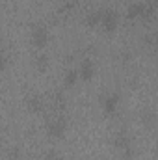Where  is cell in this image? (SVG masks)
Wrapping results in <instances>:
<instances>
[{
  "label": "cell",
  "mask_w": 158,
  "mask_h": 160,
  "mask_svg": "<svg viewBox=\"0 0 158 160\" xmlns=\"http://www.w3.org/2000/svg\"><path fill=\"white\" fill-rule=\"evenodd\" d=\"M114 147L119 149L121 153H123V157L125 158H130L132 157V143H130V138L125 134V132H119L117 136H116V140H114Z\"/></svg>",
  "instance_id": "6da1fadb"
},
{
  "label": "cell",
  "mask_w": 158,
  "mask_h": 160,
  "mask_svg": "<svg viewBox=\"0 0 158 160\" xmlns=\"http://www.w3.org/2000/svg\"><path fill=\"white\" fill-rule=\"evenodd\" d=\"M99 24H101L106 32H114L116 26H117V15H116L114 11H110V9L101 11V21H99Z\"/></svg>",
  "instance_id": "7a4b0ae2"
},
{
  "label": "cell",
  "mask_w": 158,
  "mask_h": 160,
  "mask_svg": "<svg viewBox=\"0 0 158 160\" xmlns=\"http://www.w3.org/2000/svg\"><path fill=\"white\" fill-rule=\"evenodd\" d=\"M47 41H48V34H47V30H45V26H36L34 30H32V43H34V47L37 48V50H43V47L47 45Z\"/></svg>",
  "instance_id": "3957f363"
},
{
  "label": "cell",
  "mask_w": 158,
  "mask_h": 160,
  "mask_svg": "<svg viewBox=\"0 0 158 160\" xmlns=\"http://www.w3.org/2000/svg\"><path fill=\"white\" fill-rule=\"evenodd\" d=\"M65 121L62 119V118H56V119H52L48 123V134L50 136H54V138H62L63 134H65Z\"/></svg>",
  "instance_id": "277c9868"
},
{
  "label": "cell",
  "mask_w": 158,
  "mask_h": 160,
  "mask_svg": "<svg viewBox=\"0 0 158 160\" xmlns=\"http://www.w3.org/2000/svg\"><path fill=\"white\" fill-rule=\"evenodd\" d=\"M117 104H119V95L117 93H110L102 99V110L106 114H114L117 110Z\"/></svg>",
  "instance_id": "5b68a950"
},
{
  "label": "cell",
  "mask_w": 158,
  "mask_h": 160,
  "mask_svg": "<svg viewBox=\"0 0 158 160\" xmlns=\"http://www.w3.org/2000/svg\"><path fill=\"white\" fill-rule=\"evenodd\" d=\"M95 73V67H93V62L91 60H84L80 63V69H78V78H84V80H89Z\"/></svg>",
  "instance_id": "8992f818"
},
{
  "label": "cell",
  "mask_w": 158,
  "mask_h": 160,
  "mask_svg": "<svg viewBox=\"0 0 158 160\" xmlns=\"http://www.w3.org/2000/svg\"><path fill=\"white\" fill-rule=\"evenodd\" d=\"M143 11H145V4H132L126 11L128 19H143Z\"/></svg>",
  "instance_id": "52a82bcc"
},
{
  "label": "cell",
  "mask_w": 158,
  "mask_h": 160,
  "mask_svg": "<svg viewBox=\"0 0 158 160\" xmlns=\"http://www.w3.org/2000/svg\"><path fill=\"white\" fill-rule=\"evenodd\" d=\"M26 104H28V108H30L32 112H41V110H43V102L39 101V97H36V95L28 97V99H26Z\"/></svg>",
  "instance_id": "ba28073f"
},
{
  "label": "cell",
  "mask_w": 158,
  "mask_h": 160,
  "mask_svg": "<svg viewBox=\"0 0 158 160\" xmlns=\"http://www.w3.org/2000/svg\"><path fill=\"white\" fill-rule=\"evenodd\" d=\"M47 65H48V58H47V54L45 52H37V56H36V67L39 69V71H45L47 69Z\"/></svg>",
  "instance_id": "9c48e42d"
},
{
  "label": "cell",
  "mask_w": 158,
  "mask_h": 160,
  "mask_svg": "<svg viewBox=\"0 0 158 160\" xmlns=\"http://www.w3.org/2000/svg\"><path fill=\"white\" fill-rule=\"evenodd\" d=\"M77 80H78V71L77 69H69L65 73V86H75Z\"/></svg>",
  "instance_id": "30bf717a"
},
{
  "label": "cell",
  "mask_w": 158,
  "mask_h": 160,
  "mask_svg": "<svg viewBox=\"0 0 158 160\" xmlns=\"http://www.w3.org/2000/svg\"><path fill=\"white\" fill-rule=\"evenodd\" d=\"M6 65H7V58H6V54H2V52H0V71H4V69H6Z\"/></svg>",
  "instance_id": "8fae6325"
},
{
  "label": "cell",
  "mask_w": 158,
  "mask_h": 160,
  "mask_svg": "<svg viewBox=\"0 0 158 160\" xmlns=\"http://www.w3.org/2000/svg\"><path fill=\"white\" fill-rule=\"evenodd\" d=\"M47 160H62V158H60V155H58V153H54V151H50V153L47 155Z\"/></svg>",
  "instance_id": "7c38bea8"
}]
</instances>
